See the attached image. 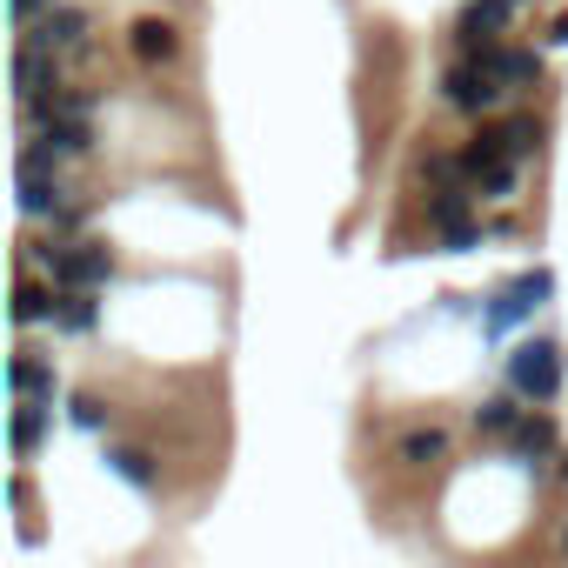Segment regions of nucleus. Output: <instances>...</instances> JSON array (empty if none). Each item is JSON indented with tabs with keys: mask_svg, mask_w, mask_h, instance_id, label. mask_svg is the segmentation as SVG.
Returning <instances> with one entry per match:
<instances>
[{
	"mask_svg": "<svg viewBox=\"0 0 568 568\" xmlns=\"http://www.w3.org/2000/svg\"><path fill=\"white\" fill-rule=\"evenodd\" d=\"M108 468H114L128 488H141V495H154V481H161V475H154V455H148V448H128V442L108 448Z\"/></svg>",
	"mask_w": 568,
	"mask_h": 568,
	"instance_id": "15",
	"label": "nucleus"
},
{
	"mask_svg": "<svg viewBox=\"0 0 568 568\" xmlns=\"http://www.w3.org/2000/svg\"><path fill=\"white\" fill-rule=\"evenodd\" d=\"M561 481H568V455H561Z\"/></svg>",
	"mask_w": 568,
	"mask_h": 568,
	"instance_id": "25",
	"label": "nucleus"
},
{
	"mask_svg": "<svg viewBox=\"0 0 568 568\" xmlns=\"http://www.w3.org/2000/svg\"><path fill=\"white\" fill-rule=\"evenodd\" d=\"M48 428H54V408H34V402H21V408H14V428H8V435H14V455L28 462V455L48 442Z\"/></svg>",
	"mask_w": 568,
	"mask_h": 568,
	"instance_id": "16",
	"label": "nucleus"
},
{
	"mask_svg": "<svg viewBox=\"0 0 568 568\" xmlns=\"http://www.w3.org/2000/svg\"><path fill=\"white\" fill-rule=\"evenodd\" d=\"M68 422L88 428V435H101V428H108V402H101V395H68Z\"/></svg>",
	"mask_w": 568,
	"mask_h": 568,
	"instance_id": "21",
	"label": "nucleus"
},
{
	"mask_svg": "<svg viewBox=\"0 0 568 568\" xmlns=\"http://www.w3.org/2000/svg\"><path fill=\"white\" fill-rule=\"evenodd\" d=\"M54 328H61V335H94V328H101V302H94V295H81V288H61Z\"/></svg>",
	"mask_w": 568,
	"mask_h": 568,
	"instance_id": "14",
	"label": "nucleus"
},
{
	"mask_svg": "<svg viewBox=\"0 0 568 568\" xmlns=\"http://www.w3.org/2000/svg\"><path fill=\"white\" fill-rule=\"evenodd\" d=\"M555 448H561V435H555V422H548V415H521V428L508 435V455H515V462H528L535 475H541V462H548Z\"/></svg>",
	"mask_w": 568,
	"mask_h": 568,
	"instance_id": "11",
	"label": "nucleus"
},
{
	"mask_svg": "<svg viewBox=\"0 0 568 568\" xmlns=\"http://www.w3.org/2000/svg\"><path fill=\"white\" fill-rule=\"evenodd\" d=\"M475 428H481V435H515V428H521V408H515V395H488V402L475 408Z\"/></svg>",
	"mask_w": 568,
	"mask_h": 568,
	"instance_id": "20",
	"label": "nucleus"
},
{
	"mask_svg": "<svg viewBox=\"0 0 568 568\" xmlns=\"http://www.w3.org/2000/svg\"><path fill=\"white\" fill-rule=\"evenodd\" d=\"M61 207H74V201H68V181H61V168H54V161H41L34 148H21V214H28V221H54Z\"/></svg>",
	"mask_w": 568,
	"mask_h": 568,
	"instance_id": "5",
	"label": "nucleus"
},
{
	"mask_svg": "<svg viewBox=\"0 0 568 568\" xmlns=\"http://www.w3.org/2000/svg\"><path fill=\"white\" fill-rule=\"evenodd\" d=\"M488 74H495L508 94H521V88H541V54H535V48H501V54L488 61Z\"/></svg>",
	"mask_w": 568,
	"mask_h": 568,
	"instance_id": "12",
	"label": "nucleus"
},
{
	"mask_svg": "<svg viewBox=\"0 0 568 568\" xmlns=\"http://www.w3.org/2000/svg\"><path fill=\"white\" fill-rule=\"evenodd\" d=\"M48 8H61V0H14V21H21V34H28V28L48 14Z\"/></svg>",
	"mask_w": 568,
	"mask_h": 568,
	"instance_id": "22",
	"label": "nucleus"
},
{
	"mask_svg": "<svg viewBox=\"0 0 568 568\" xmlns=\"http://www.w3.org/2000/svg\"><path fill=\"white\" fill-rule=\"evenodd\" d=\"M48 274H54V288H81V295H101L108 281H114V254L108 241H54L41 247Z\"/></svg>",
	"mask_w": 568,
	"mask_h": 568,
	"instance_id": "2",
	"label": "nucleus"
},
{
	"mask_svg": "<svg viewBox=\"0 0 568 568\" xmlns=\"http://www.w3.org/2000/svg\"><path fill=\"white\" fill-rule=\"evenodd\" d=\"M395 455H402L408 468H435V462H448V435H442V428H408V435L395 442Z\"/></svg>",
	"mask_w": 568,
	"mask_h": 568,
	"instance_id": "17",
	"label": "nucleus"
},
{
	"mask_svg": "<svg viewBox=\"0 0 568 568\" xmlns=\"http://www.w3.org/2000/svg\"><path fill=\"white\" fill-rule=\"evenodd\" d=\"M468 194H475V187H442V194L428 201V221H435L442 234H455V227H468V221H475V214H468Z\"/></svg>",
	"mask_w": 568,
	"mask_h": 568,
	"instance_id": "19",
	"label": "nucleus"
},
{
	"mask_svg": "<svg viewBox=\"0 0 568 568\" xmlns=\"http://www.w3.org/2000/svg\"><path fill=\"white\" fill-rule=\"evenodd\" d=\"M68 81H61V61L54 54H41V48H21L14 54V94H21V108H41V101H54Z\"/></svg>",
	"mask_w": 568,
	"mask_h": 568,
	"instance_id": "7",
	"label": "nucleus"
},
{
	"mask_svg": "<svg viewBox=\"0 0 568 568\" xmlns=\"http://www.w3.org/2000/svg\"><path fill=\"white\" fill-rule=\"evenodd\" d=\"M548 295H555V274H548V267H535V274L508 281V288H501V295L481 308V328H488V335H508V328H515V322H528V315H535Z\"/></svg>",
	"mask_w": 568,
	"mask_h": 568,
	"instance_id": "3",
	"label": "nucleus"
},
{
	"mask_svg": "<svg viewBox=\"0 0 568 568\" xmlns=\"http://www.w3.org/2000/svg\"><path fill=\"white\" fill-rule=\"evenodd\" d=\"M548 41H555V48H568V8L555 14V28H548Z\"/></svg>",
	"mask_w": 568,
	"mask_h": 568,
	"instance_id": "24",
	"label": "nucleus"
},
{
	"mask_svg": "<svg viewBox=\"0 0 568 568\" xmlns=\"http://www.w3.org/2000/svg\"><path fill=\"white\" fill-rule=\"evenodd\" d=\"M61 308V288H41V281H21V295H14V322L34 328V322H54Z\"/></svg>",
	"mask_w": 568,
	"mask_h": 568,
	"instance_id": "18",
	"label": "nucleus"
},
{
	"mask_svg": "<svg viewBox=\"0 0 568 568\" xmlns=\"http://www.w3.org/2000/svg\"><path fill=\"white\" fill-rule=\"evenodd\" d=\"M501 94H508V88H501L488 68H475V61H455V68H448V81H442V101H448L455 114H475V121H481V114H495V108H501Z\"/></svg>",
	"mask_w": 568,
	"mask_h": 568,
	"instance_id": "6",
	"label": "nucleus"
},
{
	"mask_svg": "<svg viewBox=\"0 0 568 568\" xmlns=\"http://www.w3.org/2000/svg\"><path fill=\"white\" fill-rule=\"evenodd\" d=\"M495 134H501V154L521 168V161H535V148H541V121L535 114H501L495 121Z\"/></svg>",
	"mask_w": 568,
	"mask_h": 568,
	"instance_id": "13",
	"label": "nucleus"
},
{
	"mask_svg": "<svg viewBox=\"0 0 568 568\" xmlns=\"http://www.w3.org/2000/svg\"><path fill=\"white\" fill-rule=\"evenodd\" d=\"M561 555H568V535H561Z\"/></svg>",
	"mask_w": 568,
	"mask_h": 568,
	"instance_id": "26",
	"label": "nucleus"
},
{
	"mask_svg": "<svg viewBox=\"0 0 568 568\" xmlns=\"http://www.w3.org/2000/svg\"><path fill=\"white\" fill-rule=\"evenodd\" d=\"M561 342H548V335H528V342H515L508 348V388L521 395V402H555L561 395Z\"/></svg>",
	"mask_w": 568,
	"mask_h": 568,
	"instance_id": "1",
	"label": "nucleus"
},
{
	"mask_svg": "<svg viewBox=\"0 0 568 568\" xmlns=\"http://www.w3.org/2000/svg\"><path fill=\"white\" fill-rule=\"evenodd\" d=\"M88 34H94V14L88 8H68V0H61V8H48L28 34H21V48H41V54H88Z\"/></svg>",
	"mask_w": 568,
	"mask_h": 568,
	"instance_id": "4",
	"label": "nucleus"
},
{
	"mask_svg": "<svg viewBox=\"0 0 568 568\" xmlns=\"http://www.w3.org/2000/svg\"><path fill=\"white\" fill-rule=\"evenodd\" d=\"M128 48H134V61H141V68H168V61L181 54V28H174V21H161V14H141V21L128 28Z\"/></svg>",
	"mask_w": 568,
	"mask_h": 568,
	"instance_id": "9",
	"label": "nucleus"
},
{
	"mask_svg": "<svg viewBox=\"0 0 568 568\" xmlns=\"http://www.w3.org/2000/svg\"><path fill=\"white\" fill-rule=\"evenodd\" d=\"M41 161H81V154H94V121H54V128H41L34 141H28Z\"/></svg>",
	"mask_w": 568,
	"mask_h": 568,
	"instance_id": "10",
	"label": "nucleus"
},
{
	"mask_svg": "<svg viewBox=\"0 0 568 568\" xmlns=\"http://www.w3.org/2000/svg\"><path fill=\"white\" fill-rule=\"evenodd\" d=\"M81 221H88V207H81V201H74V207H61V214H54V234H74V227H81Z\"/></svg>",
	"mask_w": 568,
	"mask_h": 568,
	"instance_id": "23",
	"label": "nucleus"
},
{
	"mask_svg": "<svg viewBox=\"0 0 568 568\" xmlns=\"http://www.w3.org/2000/svg\"><path fill=\"white\" fill-rule=\"evenodd\" d=\"M8 388H14V402H34V408H54L61 402V375L41 355H14L8 362Z\"/></svg>",
	"mask_w": 568,
	"mask_h": 568,
	"instance_id": "8",
	"label": "nucleus"
}]
</instances>
